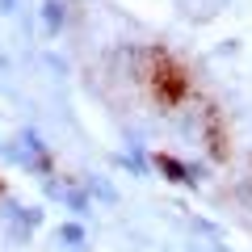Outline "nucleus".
Instances as JSON below:
<instances>
[{"label": "nucleus", "instance_id": "5", "mask_svg": "<svg viewBox=\"0 0 252 252\" xmlns=\"http://www.w3.org/2000/svg\"><path fill=\"white\" fill-rule=\"evenodd\" d=\"M0 13H17V0H0Z\"/></svg>", "mask_w": 252, "mask_h": 252}, {"label": "nucleus", "instance_id": "2", "mask_svg": "<svg viewBox=\"0 0 252 252\" xmlns=\"http://www.w3.org/2000/svg\"><path fill=\"white\" fill-rule=\"evenodd\" d=\"M42 21H46V34H59L63 21H67V4L63 0H42Z\"/></svg>", "mask_w": 252, "mask_h": 252}, {"label": "nucleus", "instance_id": "3", "mask_svg": "<svg viewBox=\"0 0 252 252\" xmlns=\"http://www.w3.org/2000/svg\"><path fill=\"white\" fill-rule=\"evenodd\" d=\"M55 240H59L63 248H84V244H89V235H84L80 223H59V227H55Z\"/></svg>", "mask_w": 252, "mask_h": 252}, {"label": "nucleus", "instance_id": "1", "mask_svg": "<svg viewBox=\"0 0 252 252\" xmlns=\"http://www.w3.org/2000/svg\"><path fill=\"white\" fill-rule=\"evenodd\" d=\"M84 193H89V202H105V206H118V189L109 185L105 177H84Z\"/></svg>", "mask_w": 252, "mask_h": 252}, {"label": "nucleus", "instance_id": "4", "mask_svg": "<svg viewBox=\"0 0 252 252\" xmlns=\"http://www.w3.org/2000/svg\"><path fill=\"white\" fill-rule=\"evenodd\" d=\"M156 168H160L168 181H189V164H177L172 156H156Z\"/></svg>", "mask_w": 252, "mask_h": 252}]
</instances>
